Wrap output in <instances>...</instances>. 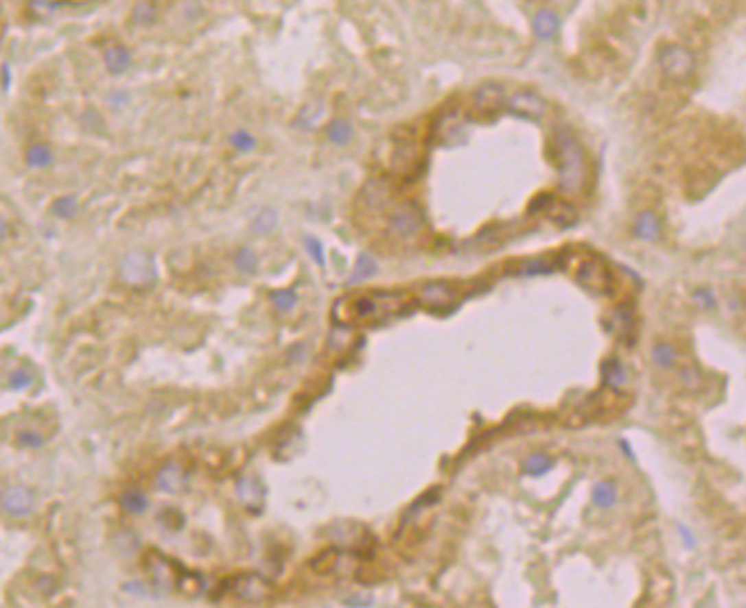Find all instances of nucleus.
<instances>
[{
    "label": "nucleus",
    "mask_w": 746,
    "mask_h": 608,
    "mask_svg": "<svg viewBox=\"0 0 746 608\" xmlns=\"http://www.w3.org/2000/svg\"><path fill=\"white\" fill-rule=\"evenodd\" d=\"M554 156L559 162V181L566 193H579L586 181V158L577 138L568 128H557L552 135Z\"/></svg>",
    "instance_id": "1"
},
{
    "label": "nucleus",
    "mask_w": 746,
    "mask_h": 608,
    "mask_svg": "<svg viewBox=\"0 0 746 608\" xmlns=\"http://www.w3.org/2000/svg\"><path fill=\"white\" fill-rule=\"evenodd\" d=\"M401 309V297L387 295V293H371V295H355L344 297L334 306V320L339 323H364L375 320Z\"/></svg>",
    "instance_id": "2"
},
{
    "label": "nucleus",
    "mask_w": 746,
    "mask_h": 608,
    "mask_svg": "<svg viewBox=\"0 0 746 608\" xmlns=\"http://www.w3.org/2000/svg\"><path fill=\"white\" fill-rule=\"evenodd\" d=\"M577 277L584 289H588L591 293H598V295H609L614 289V277L602 258H595V256L586 258V261L579 265Z\"/></svg>",
    "instance_id": "3"
},
{
    "label": "nucleus",
    "mask_w": 746,
    "mask_h": 608,
    "mask_svg": "<svg viewBox=\"0 0 746 608\" xmlns=\"http://www.w3.org/2000/svg\"><path fill=\"white\" fill-rule=\"evenodd\" d=\"M660 66L668 78L684 80L694 73V56L677 44L664 46L660 51Z\"/></svg>",
    "instance_id": "4"
},
{
    "label": "nucleus",
    "mask_w": 746,
    "mask_h": 608,
    "mask_svg": "<svg viewBox=\"0 0 746 608\" xmlns=\"http://www.w3.org/2000/svg\"><path fill=\"white\" fill-rule=\"evenodd\" d=\"M504 106L509 108L513 114H517V117H522V119H529V121H538L547 114L545 99L538 97L536 92H529V90L513 92L511 97H506Z\"/></svg>",
    "instance_id": "5"
},
{
    "label": "nucleus",
    "mask_w": 746,
    "mask_h": 608,
    "mask_svg": "<svg viewBox=\"0 0 746 608\" xmlns=\"http://www.w3.org/2000/svg\"><path fill=\"white\" fill-rule=\"evenodd\" d=\"M419 302L426 309H435V311L449 309L456 302V291L444 282H430L419 291Z\"/></svg>",
    "instance_id": "6"
},
{
    "label": "nucleus",
    "mask_w": 746,
    "mask_h": 608,
    "mask_svg": "<svg viewBox=\"0 0 746 608\" xmlns=\"http://www.w3.org/2000/svg\"><path fill=\"white\" fill-rule=\"evenodd\" d=\"M3 501L5 512H10L12 517H25L32 512V505H35V496L28 487L23 485H14V487H8L0 496Z\"/></svg>",
    "instance_id": "7"
},
{
    "label": "nucleus",
    "mask_w": 746,
    "mask_h": 608,
    "mask_svg": "<svg viewBox=\"0 0 746 608\" xmlns=\"http://www.w3.org/2000/svg\"><path fill=\"white\" fill-rule=\"evenodd\" d=\"M419 227H421V215H419V210L415 206H410V204L396 208V213L392 215V220H389L392 234L401 236V238L415 236L417 231H419Z\"/></svg>",
    "instance_id": "8"
},
{
    "label": "nucleus",
    "mask_w": 746,
    "mask_h": 608,
    "mask_svg": "<svg viewBox=\"0 0 746 608\" xmlns=\"http://www.w3.org/2000/svg\"><path fill=\"white\" fill-rule=\"evenodd\" d=\"M506 94L499 85L495 83H483L478 90L474 92V106L483 112H495L504 106Z\"/></svg>",
    "instance_id": "9"
},
{
    "label": "nucleus",
    "mask_w": 746,
    "mask_h": 608,
    "mask_svg": "<svg viewBox=\"0 0 746 608\" xmlns=\"http://www.w3.org/2000/svg\"><path fill=\"white\" fill-rule=\"evenodd\" d=\"M238 496H241V501L248 510H252V512L261 510L264 487H261V483L255 481V478H243V481L238 483Z\"/></svg>",
    "instance_id": "10"
},
{
    "label": "nucleus",
    "mask_w": 746,
    "mask_h": 608,
    "mask_svg": "<svg viewBox=\"0 0 746 608\" xmlns=\"http://www.w3.org/2000/svg\"><path fill=\"white\" fill-rule=\"evenodd\" d=\"M533 32H536L538 39H552L559 32L557 14L550 10H540L538 14L533 16Z\"/></svg>",
    "instance_id": "11"
},
{
    "label": "nucleus",
    "mask_w": 746,
    "mask_h": 608,
    "mask_svg": "<svg viewBox=\"0 0 746 608\" xmlns=\"http://www.w3.org/2000/svg\"><path fill=\"white\" fill-rule=\"evenodd\" d=\"M183 483H186V476H183V471L176 467V464H170V467L163 469L161 474H159V478H156V485H159V489L170 491V494L179 491L183 487Z\"/></svg>",
    "instance_id": "12"
},
{
    "label": "nucleus",
    "mask_w": 746,
    "mask_h": 608,
    "mask_svg": "<svg viewBox=\"0 0 746 608\" xmlns=\"http://www.w3.org/2000/svg\"><path fill=\"white\" fill-rule=\"evenodd\" d=\"M602 375H605V385L614 391H622V387L627 385V371L620 361H607L602 366Z\"/></svg>",
    "instance_id": "13"
},
{
    "label": "nucleus",
    "mask_w": 746,
    "mask_h": 608,
    "mask_svg": "<svg viewBox=\"0 0 746 608\" xmlns=\"http://www.w3.org/2000/svg\"><path fill=\"white\" fill-rule=\"evenodd\" d=\"M634 231H636V236L643 238V241H655V238L660 236V231H662L660 217H657L655 213H641L639 217H636Z\"/></svg>",
    "instance_id": "14"
},
{
    "label": "nucleus",
    "mask_w": 746,
    "mask_h": 608,
    "mask_svg": "<svg viewBox=\"0 0 746 608\" xmlns=\"http://www.w3.org/2000/svg\"><path fill=\"white\" fill-rule=\"evenodd\" d=\"M593 503L600 508H614L618 503V487L611 481H602L593 487Z\"/></svg>",
    "instance_id": "15"
},
{
    "label": "nucleus",
    "mask_w": 746,
    "mask_h": 608,
    "mask_svg": "<svg viewBox=\"0 0 746 608\" xmlns=\"http://www.w3.org/2000/svg\"><path fill=\"white\" fill-rule=\"evenodd\" d=\"M552 467H554V460H552L550 455H545V453H533V455H529L522 462V471H524V474L526 476H536V478L547 474V471H550Z\"/></svg>",
    "instance_id": "16"
},
{
    "label": "nucleus",
    "mask_w": 746,
    "mask_h": 608,
    "mask_svg": "<svg viewBox=\"0 0 746 608\" xmlns=\"http://www.w3.org/2000/svg\"><path fill=\"white\" fill-rule=\"evenodd\" d=\"M121 508H124V510H128V512H131V515H140V512H145L147 510V505H149V498L145 496V491H140V489H128V491H124V494H121Z\"/></svg>",
    "instance_id": "17"
},
{
    "label": "nucleus",
    "mask_w": 746,
    "mask_h": 608,
    "mask_svg": "<svg viewBox=\"0 0 746 608\" xmlns=\"http://www.w3.org/2000/svg\"><path fill=\"white\" fill-rule=\"evenodd\" d=\"M554 270V265L545 258H533V261H522L517 265V275L520 277H531V275H550Z\"/></svg>",
    "instance_id": "18"
},
{
    "label": "nucleus",
    "mask_w": 746,
    "mask_h": 608,
    "mask_svg": "<svg viewBox=\"0 0 746 608\" xmlns=\"http://www.w3.org/2000/svg\"><path fill=\"white\" fill-rule=\"evenodd\" d=\"M351 135H353V128L344 119L332 121L330 128H327V138H330L334 145H346V142L351 140Z\"/></svg>",
    "instance_id": "19"
},
{
    "label": "nucleus",
    "mask_w": 746,
    "mask_h": 608,
    "mask_svg": "<svg viewBox=\"0 0 746 608\" xmlns=\"http://www.w3.org/2000/svg\"><path fill=\"white\" fill-rule=\"evenodd\" d=\"M675 359H677V352H675V348H673V345H668V343H660V345H655V348H653V361H655L657 366L668 368V366H673V364H675Z\"/></svg>",
    "instance_id": "20"
},
{
    "label": "nucleus",
    "mask_w": 746,
    "mask_h": 608,
    "mask_svg": "<svg viewBox=\"0 0 746 608\" xmlns=\"http://www.w3.org/2000/svg\"><path fill=\"white\" fill-rule=\"evenodd\" d=\"M375 270H378V265H375L373 258H371V256H366V254H362V256L358 258V265H355V272H353L351 282L355 284V282H360V279L371 277Z\"/></svg>",
    "instance_id": "21"
},
{
    "label": "nucleus",
    "mask_w": 746,
    "mask_h": 608,
    "mask_svg": "<svg viewBox=\"0 0 746 608\" xmlns=\"http://www.w3.org/2000/svg\"><path fill=\"white\" fill-rule=\"evenodd\" d=\"M106 64L113 73H121L128 64V56L124 49H110L106 53Z\"/></svg>",
    "instance_id": "22"
},
{
    "label": "nucleus",
    "mask_w": 746,
    "mask_h": 608,
    "mask_svg": "<svg viewBox=\"0 0 746 608\" xmlns=\"http://www.w3.org/2000/svg\"><path fill=\"white\" fill-rule=\"evenodd\" d=\"M51 149L46 145H35L28 149V162L32 167H46L51 162Z\"/></svg>",
    "instance_id": "23"
},
{
    "label": "nucleus",
    "mask_w": 746,
    "mask_h": 608,
    "mask_svg": "<svg viewBox=\"0 0 746 608\" xmlns=\"http://www.w3.org/2000/svg\"><path fill=\"white\" fill-rule=\"evenodd\" d=\"M270 300L279 311H291L293 306L298 304V295L293 291H275L270 295Z\"/></svg>",
    "instance_id": "24"
},
{
    "label": "nucleus",
    "mask_w": 746,
    "mask_h": 608,
    "mask_svg": "<svg viewBox=\"0 0 746 608\" xmlns=\"http://www.w3.org/2000/svg\"><path fill=\"white\" fill-rule=\"evenodd\" d=\"M234 261H236V268L241 272H255L257 270V256H255V252L248 250V247L238 252Z\"/></svg>",
    "instance_id": "25"
},
{
    "label": "nucleus",
    "mask_w": 746,
    "mask_h": 608,
    "mask_svg": "<svg viewBox=\"0 0 746 608\" xmlns=\"http://www.w3.org/2000/svg\"><path fill=\"white\" fill-rule=\"evenodd\" d=\"M337 565V551H325L314 560V570L316 572H330Z\"/></svg>",
    "instance_id": "26"
},
{
    "label": "nucleus",
    "mask_w": 746,
    "mask_h": 608,
    "mask_svg": "<svg viewBox=\"0 0 746 608\" xmlns=\"http://www.w3.org/2000/svg\"><path fill=\"white\" fill-rule=\"evenodd\" d=\"M30 382H32V373L28 371V368H16V371L10 375V387L12 389H23V387H28Z\"/></svg>",
    "instance_id": "27"
},
{
    "label": "nucleus",
    "mask_w": 746,
    "mask_h": 608,
    "mask_svg": "<svg viewBox=\"0 0 746 608\" xmlns=\"http://www.w3.org/2000/svg\"><path fill=\"white\" fill-rule=\"evenodd\" d=\"M231 145H234L238 151H250V149L255 147V138H252L248 131H236L231 135Z\"/></svg>",
    "instance_id": "28"
},
{
    "label": "nucleus",
    "mask_w": 746,
    "mask_h": 608,
    "mask_svg": "<svg viewBox=\"0 0 746 608\" xmlns=\"http://www.w3.org/2000/svg\"><path fill=\"white\" fill-rule=\"evenodd\" d=\"M53 210H56V213H58L60 217H71V215L78 210L76 199H71V197H65V199H58L56 208H53Z\"/></svg>",
    "instance_id": "29"
},
{
    "label": "nucleus",
    "mask_w": 746,
    "mask_h": 608,
    "mask_svg": "<svg viewBox=\"0 0 746 608\" xmlns=\"http://www.w3.org/2000/svg\"><path fill=\"white\" fill-rule=\"evenodd\" d=\"M19 443L30 448H39L44 443V437L39 433H32V430H23V433H19Z\"/></svg>",
    "instance_id": "30"
},
{
    "label": "nucleus",
    "mask_w": 746,
    "mask_h": 608,
    "mask_svg": "<svg viewBox=\"0 0 746 608\" xmlns=\"http://www.w3.org/2000/svg\"><path fill=\"white\" fill-rule=\"evenodd\" d=\"M307 250H310V254L314 256V261H316L318 265H325V252H323V245H320L316 238H307L305 241Z\"/></svg>",
    "instance_id": "31"
},
{
    "label": "nucleus",
    "mask_w": 746,
    "mask_h": 608,
    "mask_svg": "<svg viewBox=\"0 0 746 608\" xmlns=\"http://www.w3.org/2000/svg\"><path fill=\"white\" fill-rule=\"evenodd\" d=\"M272 227H275V213H272V210H264V213L259 215V220L255 222V229L266 234V231H270Z\"/></svg>",
    "instance_id": "32"
},
{
    "label": "nucleus",
    "mask_w": 746,
    "mask_h": 608,
    "mask_svg": "<svg viewBox=\"0 0 746 608\" xmlns=\"http://www.w3.org/2000/svg\"><path fill=\"white\" fill-rule=\"evenodd\" d=\"M696 300L705 306V309H714V306H716V297H714V293H710L708 289L696 291Z\"/></svg>",
    "instance_id": "33"
},
{
    "label": "nucleus",
    "mask_w": 746,
    "mask_h": 608,
    "mask_svg": "<svg viewBox=\"0 0 746 608\" xmlns=\"http://www.w3.org/2000/svg\"><path fill=\"white\" fill-rule=\"evenodd\" d=\"M677 531H680V535H682V539H684V544H687L689 546V549H691V546H696V537L694 535H691V531L687 528V526H677Z\"/></svg>",
    "instance_id": "34"
},
{
    "label": "nucleus",
    "mask_w": 746,
    "mask_h": 608,
    "mask_svg": "<svg viewBox=\"0 0 746 608\" xmlns=\"http://www.w3.org/2000/svg\"><path fill=\"white\" fill-rule=\"evenodd\" d=\"M618 443H620V448H622V450H625V453H627V457H629V460H636L634 450H632V446H629V441H627V439H620Z\"/></svg>",
    "instance_id": "35"
},
{
    "label": "nucleus",
    "mask_w": 746,
    "mask_h": 608,
    "mask_svg": "<svg viewBox=\"0 0 746 608\" xmlns=\"http://www.w3.org/2000/svg\"><path fill=\"white\" fill-rule=\"evenodd\" d=\"M5 234H8V224L0 220V238H5Z\"/></svg>",
    "instance_id": "36"
}]
</instances>
